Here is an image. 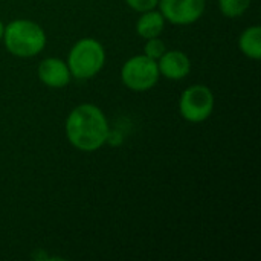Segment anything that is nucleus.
Wrapping results in <instances>:
<instances>
[{
	"label": "nucleus",
	"mask_w": 261,
	"mask_h": 261,
	"mask_svg": "<svg viewBox=\"0 0 261 261\" xmlns=\"http://www.w3.org/2000/svg\"><path fill=\"white\" fill-rule=\"evenodd\" d=\"M251 2L252 0H217L220 12L228 18H237L243 15L249 9Z\"/></svg>",
	"instance_id": "11"
},
{
	"label": "nucleus",
	"mask_w": 261,
	"mask_h": 261,
	"mask_svg": "<svg viewBox=\"0 0 261 261\" xmlns=\"http://www.w3.org/2000/svg\"><path fill=\"white\" fill-rule=\"evenodd\" d=\"M125 3L136 12H145L150 9H156L159 0H125Z\"/></svg>",
	"instance_id": "13"
},
{
	"label": "nucleus",
	"mask_w": 261,
	"mask_h": 261,
	"mask_svg": "<svg viewBox=\"0 0 261 261\" xmlns=\"http://www.w3.org/2000/svg\"><path fill=\"white\" fill-rule=\"evenodd\" d=\"M164 28H165V18L158 9L141 12V17L136 21V34L144 40L159 37L164 32Z\"/></svg>",
	"instance_id": "9"
},
{
	"label": "nucleus",
	"mask_w": 261,
	"mask_h": 261,
	"mask_svg": "<svg viewBox=\"0 0 261 261\" xmlns=\"http://www.w3.org/2000/svg\"><path fill=\"white\" fill-rule=\"evenodd\" d=\"M214 102V93L208 86L193 84L182 92L179 99V112L185 121L199 124L213 115Z\"/></svg>",
	"instance_id": "5"
},
{
	"label": "nucleus",
	"mask_w": 261,
	"mask_h": 261,
	"mask_svg": "<svg viewBox=\"0 0 261 261\" xmlns=\"http://www.w3.org/2000/svg\"><path fill=\"white\" fill-rule=\"evenodd\" d=\"M2 41L9 54L18 58H31L46 47L47 37L44 29L32 20L17 18L5 24Z\"/></svg>",
	"instance_id": "2"
},
{
	"label": "nucleus",
	"mask_w": 261,
	"mask_h": 261,
	"mask_svg": "<svg viewBox=\"0 0 261 261\" xmlns=\"http://www.w3.org/2000/svg\"><path fill=\"white\" fill-rule=\"evenodd\" d=\"M159 78L158 61L144 54L128 58L121 67V81L133 92H147L153 89Z\"/></svg>",
	"instance_id": "4"
},
{
	"label": "nucleus",
	"mask_w": 261,
	"mask_h": 261,
	"mask_svg": "<svg viewBox=\"0 0 261 261\" xmlns=\"http://www.w3.org/2000/svg\"><path fill=\"white\" fill-rule=\"evenodd\" d=\"M158 8L165 21L187 26L200 20L206 8V0H159Z\"/></svg>",
	"instance_id": "6"
},
{
	"label": "nucleus",
	"mask_w": 261,
	"mask_h": 261,
	"mask_svg": "<svg viewBox=\"0 0 261 261\" xmlns=\"http://www.w3.org/2000/svg\"><path fill=\"white\" fill-rule=\"evenodd\" d=\"M161 76L170 81H180L191 72V60L182 50H165L158 60Z\"/></svg>",
	"instance_id": "8"
},
{
	"label": "nucleus",
	"mask_w": 261,
	"mask_h": 261,
	"mask_svg": "<svg viewBox=\"0 0 261 261\" xmlns=\"http://www.w3.org/2000/svg\"><path fill=\"white\" fill-rule=\"evenodd\" d=\"M167 50V46L165 43L159 38V37H154V38H148L145 40V44H144V55L153 58V60H159L162 57V54Z\"/></svg>",
	"instance_id": "12"
},
{
	"label": "nucleus",
	"mask_w": 261,
	"mask_h": 261,
	"mask_svg": "<svg viewBox=\"0 0 261 261\" xmlns=\"http://www.w3.org/2000/svg\"><path fill=\"white\" fill-rule=\"evenodd\" d=\"M239 47L242 54L251 60L261 58V28L260 24H252L246 28L239 38Z\"/></svg>",
	"instance_id": "10"
},
{
	"label": "nucleus",
	"mask_w": 261,
	"mask_h": 261,
	"mask_svg": "<svg viewBox=\"0 0 261 261\" xmlns=\"http://www.w3.org/2000/svg\"><path fill=\"white\" fill-rule=\"evenodd\" d=\"M37 75L44 86L52 87V89L66 87L72 81V73L69 70L67 63L55 57L41 60L37 69Z\"/></svg>",
	"instance_id": "7"
},
{
	"label": "nucleus",
	"mask_w": 261,
	"mask_h": 261,
	"mask_svg": "<svg viewBox=\"0 0 261 261\" xmlns=\"http://www.w3.org/2000/svg\"><path fill=\"white\" fill-rule=\"evenodd\" d=\"M66 63L72 78L90 80L102 70L106 64V49L96 38H80L70 47Z\"/></svg>",
	"instance_id": "3"
},
{
	"label": "nucleus",
	"mask_w": 261,
	"mask_h": 261,
	"mask_svg": "<svg viewBox=\"0 0 261 261\" xmlns=\"http://www.w3.org/2000/svg\"><path fill=\"white\" fill-rule=\"evenodd\" d=\"M66 138L72 147L80 151H96L106 142L110 132L104 112L90 102H84L72 109L66 118Z\"/></svg>",
	"instance_id": "1"
},
{
	"label": "nucleus",
	"mask_w": 261,
	"mask_h": 261,
	"mask_svg": "<svg viewBox=\"0 0 261 261\" xmlns=\"http://www.w3.org/2000/svg\"><path fill=\"white\" fill-rule=\"evenodd\" d=\"M3 32H5V24H3V21L0 20V41H2V38H3Z\"/></svg>",
	"instance_id": "14"
}]
</instances>
